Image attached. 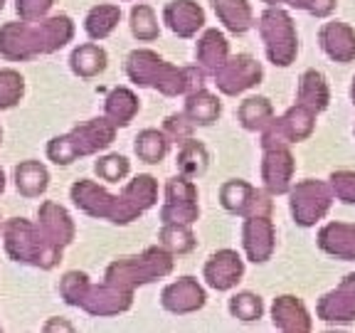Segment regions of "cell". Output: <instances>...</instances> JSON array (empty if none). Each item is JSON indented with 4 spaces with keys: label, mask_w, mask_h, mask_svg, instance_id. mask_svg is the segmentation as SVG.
I'll return each instance as SVG.
<instances>
[{
    "label": "cell",
    "mask_w": 355,
    "mask_h": 333,
    "mask_svg": "<svg viewBox=\"0 0 355 333\" xmlns=\"http://www.w3.org/2000/svg\"><path fill=\"white\" fill-rule=\"evenodd\" d=\"M74 40V20L67 12L15 20L0 25V57L8 62H30L42 55H55Z\"/></svg>",
    "instance_id": "1"
},
{
    "label": "cell",
    "mask_w": 355,
    "mask_h": 333,
    "mask_svg": "<svg viewBox=\"0 0 355 333\" xmlns=\"http://www.w3.org/2000/svg\"><path fill=\"white\" fill-rule=\"evenodd\" d=\"M123 72L136 87L155 89L163 96H185L205 84V72L200 67H175L146 47L128 52Z\"/></svg>",
    "instance_id": "2"
},
{
    "label": "cell",
    "mask_w": 355,
    "mask_h": 333,
    "mask_svg": "<svg viewBox=\"0 0 355 333\" xmlns=\"http://www.w3.org/2000/svg\"><path fill=\"white\" fill-rule=\"evenodd\" d=\"M3 237V247L6 255L12 262L25 266H35L42 272H50L62 262V247H57L47 234L42 232V228L37 225V220H28V217H10L3 222L0 230Z\"/></svg>",
    "instance_id": "3"
},
{
    "label": "cell",
    "mask_w": 355,
    "mask_h": 333,
    "mask_svg": "<svg viewBox=\"0 0 355 333\" xmlns=\"http://www.w3.org/2000/svg\"><path fill=\"white\" fill-rule=\"evenodd\" d=\"M114 139H116V126L106 117H96L74 126L72 131L50 139L44 155L55 166H72L74 161H79L84 155H96L106 151L114 144Z\"/></svg>",
    "instance_id": "4"
},
{
    "label": "cell",
    "mask_w": 355,
    "mask_h": 333,
    "mask_svg": "<svg viewBox=\"0 0 355 333\" xmlns=\"http://www.w3.org/2000/svg\"><path fill=\"white\" fill-rule=\"evenodd\" d=\"M175 266V259L173 255L155 244V247H148L141 255H131V257H119L114 259L104 272V282L114 284V287L128 289V291H136L139 287L150 282H158V279L168 277Z\"/></svg>",
    "instance_id": "5"
},
{
    "label": "cell",
    "mask_w": 355,
    "mask_h": 333,
    "mask_svg": "<svg viewBox=\"0 0 355 333\" xmlns=\"http://www.w3.org/2000/svg\"><path fill=\"white\" fill-rule=\"evenodd\" d=\"M261 42H264L266 60L274 67H288L299 55V35L296 25L286 10L279 6H269L257 20Z\"/></svg>",
    "instance_id": "6"
},
{
    "label": "cell",
    "mask_w": 355,
    "mask_h": 333,
    "mask_svg": "<svg viewBox=\"0 0 355 333\" xmlns=\"http://www.w3.org/2000/svg\"><path fill=\"white\" fill-rule=\"evenodd\" d=\"M288 195H291L288 210H291L294 222L301 225V228H313L318 220H323L328 215L333 203L331 185L323 183V180H313V178L291 185Z\"/></svg>",
    "instance_id": "7"
},
{
    "label": "cell",
    "mask_w": 355,
    "mask_h": 333,
    "mask_svg": "<svg viewBox=\"0 0 355 333\" xmlns=\"http://www.w3.org/2000/svg\"><path fill=\"white\" fill-rule=\"evenodd\" d=\"M274 195L266 190L254 188L252 183L242 178H232L227 183L220 185V205L227 212L239 217H254V215H272Z\"/></svg>",
    "instance_id": "8"
},
{
    "label": "cell",
    "mask_w": 355,
    "mask_h": 333,
    "mask_svg": "<svg viewBox=\"0 0 355 333\" xmlns=\"http://www.w3.org/2000/svg\"><path fill=\"white\" fill-rule=\"evenodd\" d=\"M313 126H316V114L309 111L306 106L296 104V106H291L284 117L272 119L269 126L261 131V148L306 141L311 133H313Z\"/></svg>",
    "instance_id": "9"
},
{
    "label": "cell",
    "mask_w": 355,
    "mask_h": 333,
    "mask_svg": "<svg viewBox=\"0 0 355 333\" xmlns=\"http://www.w3.org/2000/svg\"><path fill=\"white\" fill-rule=\"evenodd\" d=\"M215 87L220 89L225 96H237L247 89L257 87L264 79V67L259 60L252 55H230L227 62L217 69L215 74Z\"/></svg>",
    "instance_id": "10"
},
{
    "label": "cell",
    "mask_w": 355,
    "mask_h": 333,
    "mask_svg": "<svg viewBox=\"0 0 355 333\" xmlns=\"http://www.w3.org/2000/svg\"><path fill=\"white\" fill-rule=\"evenodd\" d=\"M200 217L198 185L193 178L175 176L166 183V203L161 205V222H185L193 225Z\"/></svg>",
    "instance_id": "11"
},
{
    "label": "cell",
    "mask_w": 355,
    "mask_h": 333,
    "mask_svg": "<svg viewBox=\"0 0 355 333\" xmlns=\"http://www.w3.org/2000/svg\"><path fill=\"white\" fill-rule=\"evenodd\" d=\"M69 200H72L74 207H79L84 215L96 217V220L116 222L119 195L109 193V190L96 183V180H89V178L74 180L72 188H69Z\"/></svg>",
    "instance_id": "12"
},
{
    "label": "cell",
    "mask_w": 355,
    "mask_h": 333,
    "mask_svg": "<svg viewBox=\"0 0 355 333\" xmlns=\"http://www.w3.org/2000/svg\"><path fill=\"white\" fill-rule=\"evenodd\" d=\"M155 203H158V180L148 173H141L133 180H128L119 193V215L114 225H128L139 220Z\"/></svg>",
    "instance_id": "13"
},
{
    "label": "cell",
    "mask_w": 355,
    "mask_h": 333,
    "mask_svg": "<svg viewBox=\"0 0 355 333\" xmlns=\"http://www.w3.org/2000/svg\"><path fill=\"white\" fill-rule=\"evenodd\" d=\"M242 247L247 259L254 264H264L272 259L277 250V230H274L272 215L244 217L242 225Z\"/></svg>",
    "instance_id": "14"
},
{
    "label": "cell",
    "mask_w": 355,
    "mask_h": 333,
    "mask_svg": "<svg viewBox=\"0 0 355 333\" xmlns=\"http://www.w3.org/2000/svg\"><path fill=\"white\" fill-rule=\"evenodd\" d=\"M296 161L288 146H269L261 158V183L269 195H284L291 190Z\"/></svg>",
    "instance_id": "15"
},
{
    "label": "cell",
    "mask_w": 355,
    "mask_h": 333,
    "mask_svg": "<svg viewBox=\"0 0 355 333\" xmlns=\"http://www.w3.org/2000/svg\"><path fill=\"white\" fill-rule=\"evenodd\" d=\"M133 306V291L121 287H114L109 282L92 284L87 291V299L82 301L79 309L87 311L89 316H119V314H126Z\"/></svg>",
    "instance_id": "16"
},
{
    "label": "cell",
    "mask_w": 355,
    "mask_h": 333,
    "mask_svg": "<svg viewBox=\"0 0 355 333\" xmlns=\"http://www.w3.org/2000/svg\"><path fill=\"white\" fill-rule=\"evenodd\" d=\"M207 304L205 287L195 277H180L178 282H171L161 291V306L168 314L175 316H188Z\"/></svg>",
    "instance_id": "17"
},
{
    "label": "cell",
    "mask_w": 355,
    "mask_h": 333,
    "mask_svg": "<svg viewBox=\"0 0 355 333\" xmlns=\"http://www.w3.org/2000/svg\"><path fill=\"white\" fill-rule=\"evenodd\" d=\"M244 277V259L234 250H217L202 266V279L215 291H230Z\"/></svg>",
    "instance_id": "18"
},
{
    "label": "cell",
    "mask_w": 355,
    "mask_h": 333,
    "mask_svg": "<svg viewBox=\"0 0 355 333\" xmlns=\"http://www.w3.org/2000/svg\"><path fill=\"white\" fill-rule=\"evenodd\" d=\"M316 316L326 323L355 321V274H348L333 291L318 299Z\"/></svg>",
    "instance_id": "19"
},
{
    "label": "cell",
    "mask_w": 355,
    "mask_h": 333,
    "mask_svg": "<svg viewBox=\"0 0 355 333\" xmlns=\"http://www.w3.org/2000/svg\"><path fill=\"white\" fill-rule=\"evenodd\" d=\"M37 225L42 232L57 244V247H69L77 237V225H74L72 215L64 205L55 203V200H44L37 207Z\"/></svg>",
    "instance_id": "20"
},
{
    "label": "cell",
    "mask_w": 355,
    "mask_h": 333,
    "mask_svg": "<svg viewBox=\"0 0 355 333\" xmlns=\"http://www.w3.org/2000/svg\"><path fill=\"white\" fill-rule=\"evenodd\" d=\"M163 22L173 35L190 40L205 28V10L195 0H171L163 8Z\"/></svg>",
    "instance_id": "21"
},
{
    "label": "cell",
    "mask_w": 355,
    "mask_h": 333,
    "mask_svg": "<svg viewBox=\"0 0 355 333\" xmlns=\"http://www.w3.org/2000/svg\"><path fill=\"white\" fill-rule=\"evenodd\" d=\"M318 42L321 50L338 65L355 62V30L340 20L323 22L318 30Z\"/></svg>",
    "instance_id": "22"
},
{
    "label": "cell",
    "mask_w": 355,
    "mask_h": 333,
    "mask_svg": "<svg viewBox=\"0 0 355 333\" xmlns=\"http://www.w3.org/2000/svg\"><path fill=\"white\" fill-rule=\"evenodd\" d=\"M318 250L340 262H355V222H328L318 230Z\"/></svg>",
    "instance_id": "23"
},
{
    "label": "cell",
    "mask_w": 355,
    "mask_h": 333,
    "mask_svg": "<svg viewBox=\"0 0 355 333\" xmlns=\"http://www.w3.org/2000/svg\"><path fill=\"white\" fill-rule=\"evenodd\" d=\"M272 323L284 333H309L311 314L299 296L284 294L272 304Z\"/></svg>",
    "instance_id": "24"
},
{
    "label": "cell",
    "mask_w": 355,
    "mask_h": 333,
    "mask_svg": "<svg viewBox=\"0 0 355 333\" xmlns=\"http://www.w3.org/2000/svg\"><path fill=\"white\" fill-rule=\"evenodd\" d=\"M230 57V42L225 37V33L217 28H207L200 35L198 44H195V60L198 67L205 74H215Z\"/></svg>",
    "instance_id": "25"
},
{
    "label": "cell",
    "mask_w": 355,
    "mask_h": 333,
    "mask_svg": "<svg viewBox=\"0 0 355 333\" xmlns=\"http://www.w3.org/2000/svg\"><path fill=\"white\" fill-rule=\"evenodd\" d=\"M109 67V55L101 44H96L94 40L92 42H82L77 44L69 55V69L72 74H77L79 79H94L99 74L106 72Z\"/></svg>",
    "instance_id": "26"
},
{
    "label": "cell",
    "mask_w": 355,
    "mask_h": 333,
    "mask_svg": "<svg viewBox=\"0 0 355 333\" xmlns=\"http://www.w3.org/2000/svg\"><path fill=\"white\" fill-rule=\"evenodd\" d=\"M141 101L136 92L128 87H114L104 99V117L116 128H126L133 119L139 117Z\"/></svg>",
    "instance_id": "27"
},
{
    "label": "cell",
    "mask_w": 355,
    "mask_h": 333,
    "mask_svg": "<svg viewBox=\"0 0 355 333\" xmlns=\"http://www.w3.org/2000/svg\"><path fill=\"white\" fill-rule=\"evenodd\" d=\"M296 104L306 106L313 114H321L331 104V87H328L326 77L318 69H306L299 79V89H296Z\"/></svg>",
    "instance_id": "28"
},
{
    "label": "cell",
    "mask_w": 355,
    "mask_h": 333,
    "mask_svg": "<svg viewBox=\"0 0 355 333\" xmlns=\"http://www.w3.org/2000/svg\"><path fill=\"white\" fill-rule=\"evenodd\" d=\"M12 180H15V188L22 198L35 200L42 198L50 188V171L42 161H22L12 171Z\"/></svg>",
    "instance_id": "29"
},
{
    "label": "cell",
    "mask_w": 355,
    "mask_h": 333,
    "mask_svg": "<svg viewBox=\"0 0 355 333\" xmlns=\"http://www.w3.org/2000/svg\"><path fill=\"white\" fill-rule=\"evenodd\" d=\"M212 8L227 33L244 35L254 28V12H252L250 0H212Z\"/></svg>",
    "instance_id": "30"
},
{
    "label": "cell",
    "mask_w": 355,
    "mask_h": 333,
    "mask_svg": "<svg viewBox=\"0 0 355 333\" xmlns=\"http://www.w3.org/2000/svg\"><path fill=\"white\" fill-rule=\"evenodd\" d=\"M183 114L195 126H212V123H217V119L222 117V101H220V96L207 92L205 87L195 89V92L185 94Z\"/></svg>",
    "instance_id": "31"
},
{
    "label": "cell",
    "mask_w": 355,
    "mask_h": 333,
    "mask_svg": "<svg viewBox=\"0 0 355 333\" xmlns=\"http://www.w3.org/2000/svg\"><path fill=\"white\" fill-rule=\"evenodd\" d=\"M119 22H121V8L111 6V3H99L84 17V33L89 40L101 42L119 28Z\"/></svg>",
    "instance_id": "32"
},
{
    "label": "cell",
    "mask_w": 355,
    "mask_h": 333,
    "mask_svg": "<svg viewBox=\"0 0 355 333\" xmlns=\"http://www.w3.org/2000/svg\"><path fill=\"white\" fill-rule=\"evenodd\" d=\"M168 151H171V139H168L163 128H144L139 136L133 139V153L139 155V161L148 163V166H158L166 161Z\"/></svg>",
    "instance_id": "33"
},
{
    "label": "cell",
    "mask_w": 355,
    "mask_h": 333,
    "mask_svg": "<svg viewBox=\"0 0 355 333\" xmlns=\"http://www.w3.org/2000/svg\"><path fill=\"white\" fill-rule=\"evenodd\" d=\"M274 119V106L266 96H247L237 109V121L244 131H264Z\"/></svg>",
    "instance_id": "34"
},
{
    "label": "cell",
    "mask_w": 355,
    "mask_h": 333,
    "mask_svg": "<svg viewBox=\"0 0 355 333\" xmlns=\"http://www.w3.org/2000/svg\"><path fill=\"white\" fill-rule=\"evenodd\" d=\"M178 171L180 176L198 180L200 176H205L207 166H210V153H207L205 144L198 139H188L178 148Z\"/></svg>",
    "instance_id": "35"
},
{
    "label": "cell",
    "mask_w": 355,
    "mask_h": 333,
    "mask_svg": "<svg viewBox=\"0 0 355 333\" xmlns=\"http://www.w3.org/2000/svg\"><path fill=\"white\" fill-rule=\"evenodd\" d=\"M158 244L166 247L173 257L175 255H188V252L195 250V232L190 225L185 222H163L161 230H158Z\"/></svg>",
    "instance_id": "36"
},
{
    "label": "cell",
    "mask_w": 355,
    "mask_h": 333,
    "mask_svg": "<svg viewBox=\"0 0 355 333\" xmlns=\"http://www.w3.org/2000/svg\"><path fill=\"white\" fill-rule=\"evenodd\" d=\"M128 25H131V35L139 42H155L161 37V25H158V15L150 6L146 3H136L128 15Z\"/></svg>",
    "instance_id": "37"
},
{
    "label": "cell",
    "mask_w": 355,
    "mask_h": 333,
    "mask_svg": "<svg viewBox=\"0 0 355 333\" xmlns=\"http://www.w3.org/2000/svg\"><path fill=\"white\" fill-rule=\"evenodd\" d=\"M227 309H230V316L244 323L259 321L264 316V301L254 291H237V294H232Z\"/></svg>",
    "instance_id": "38"
},
{
    "label": "cell",
    "mask_w": 355,
    "mask_h": 333,
    "mask_svg": "<svg viewBox=\"0 0 355 333\" xmlns=\"http://www.w3.org/2000/svg\"><path fill=\"white\" fill-rule=\"evenodd\" d=\"M25 96V77L17 69H0V111H10Z\"/></svg>",
    "instance_id": "39"
},
{
    "label": "cell",
    "mask_w": 355,
    "mask_h": 333,
    "mask_svg": "<svg viewBox=\"0 0 355 333\" xmlns=\"http://www.w3.org/2000/svg\"><path fill=\"white\" fill-rule=\"evenodd\" d=\"M94 173L104 183H123V180L131 176V161L121 153L99 155L94 163Z\"/></svg>",
    "instance_id": "40"
},
{
    "label": "cell",
    "mask_w": 355,
    "mask_h": 333,
    "mask_svg": "<svg viewBox=\"0 0 355 333\" xmlns=\"http://www.w3.org/2000/svg\"><path fill=\"white\" fill-rule=\"evenodd\" d=\"M92 287L87 272H79V269H72L67 272L64 277L60 279V296L67 306H82V301L87 299V291Z\"/></svg>",
    "instance_id": "41"
},
{
    "label": "cell",
    "mask_w": 355,
    "mask_h": 333,
    "mask_svg": "<svg viewBox=\"0 0 355 333\" xmlns=\"http://www.w3.org/2000/svg\"><path fill=\"white\" fill-rule=\"evenodd\" d=\"M195 128L198 126L185 117L183 111H180V114H171V117L163 121V133L171 139V144H178V146L185 144L188 139H193Z\"/></svg>",
    "instance_id": "42"
},
{
    "label": "cell",
    "mask_w": 355,
    "mask_h": 333,
    "mask_svg": "<svg viewBox=\"0 0 355 333\" xmlns=\"http://www.w3.org/2000/svg\"><path fill=\"white\" fill-rule=\"evenodd\" d=\"M328 180L333 198H338L343 205H355V171H333Z\"/></svg>",
    "instance_id": "43"
},
{
    "label": "cell",
    "mask_w": 355,
    "mask_h": 333,
    "mask_svg": "<svg viewBox=\"0 0 355 333\" xmlns=\"http://www.w3.org/2000/svg\"><path fill=\"white\" fill-rule=\"evenodd\" d=\"M55 6V0H15V12L20 20H40V17H47Z\"/></svg>",
    "instance_id": "44"
},
{
    "label": "cell",
    "mask_w": 355,
    "mask_h": 333,
    "mask_svg": "<svg viewBox=\"0 0 355 333\" xmlns=\"http://www.w3.org/2000/svg\"><path fill=\"white\" fill-rule=\"evenodd\" d=\"M288 6L296 8V10H304L309 15H316V17H328L336 6H338V0H288Z\"/></svg>",
    "instance_id": "45"
},
{
    "label": "cell",
    "mask_w": 355,
    "mask_h": 333,
    "mask_svg": "<svg viewBox=\"0 0 355 333\" xmlns=\"http://www.w3.org/2000/svg\"><path fill=\"white\" fill-rule=\"evenodd\" d=\"M42 331H44V333H52V331H67V333H72V331H74V326H72L69 321H67V318L52 316V318H47V321H44Z\"/></svg>",
    "instance_id": "46"
},
{
    "label": "cell",
    "mask_w": 355,
    "mask_h": 333,
    "mask_svg": "<svg viewBox=\"0 0 355 333\" xmlns=\"http://www.w3.org/2000/svg\"><path fill=\"white\" fill-rule=\"evenodd\" d=\"M6 193V171L0 168V195Z\"/></svg>",
    "instance_id": "47"
},
{
    "label": "cell",
    "mask_w": 355,
    "mask_h": 333,
    "mask_svg": "<svg viewBox=\"0 0 355 333\" xmlns=\"http://www.w3.org/2000/svg\"><path fill=\"white\" fill-rule=\"evenodd\" d=\"M261 3H266V6H282V3H286L288 6V0H261Z\"/></svg>",
    "instance_id": "48"
},
{
    "label": "cell",
    "mask_w": 355,
    "mask_h": 333,
    "mask_svg": "<svg viewBox=\"0 0 355 333\" xmlns=\"http://www.w3.org/2000/svg\"><path fill=\"white\" fill-rule=\"evenodd\" d=\"M350 99H353V104H355V77H353V87H350Z\"/></svg>",
    "instance_id": "49"
},
{
    "label": "cell",
    "mask_w": 355,
    "mask_h": 333,
    "mask_svg": "<svg viewBox=\"0 0 355 333\" xmlns=\"http://www.w3.org/2000/svg\"><path fill=\"white\" fill-rule=\"evenodd\" d=\"M3 8H6V0H0V10H3Z\"/></svg>",
    "instance_id": "50"
},
{
    "label": "cell",
    "mask_w": 355,
    "mask_h": 333,
    "mask_svg": "<svg viewBox=\"0 0 355 333\" xmlns=\"http://www.w3.org/2000/svg\"><path fill=\"white\" fill-rule=\"evenodd\" d=\"M0 146H3V128H0Z\"/></svg>",
    "instance_id": "51"
},
{
    "label": "cell",
    "mask_w": 355,
    "mask_h": 333,
    "mask_svg": "<svg viewBox=\"0 0 355 333\" xmlns=\"http://www.w3.org/2000/svg\"><path fill=\"white\" fill-rule=\"evenodd\" d=\"M3 222H6V220H3V215H0V230H3Z\"/></svg>",
    "instance_id": "52"
},
{
    "label": "cell",
    "mask_w": 355,
    "mask_h": 333,
    "mask_svg": "<svg viewBox=\"0 0 355 333\" xmlns=\"http://www.w3.org/2000/svg\"><path fill=\"white\" fill-rule=\"evenodd\" d=\"M0 331H3V326H0Z\"/></svg>",
    "instance_id": "53"
}]
</instances>
